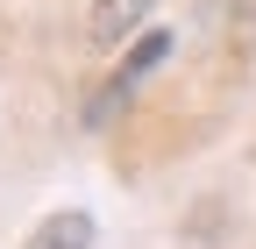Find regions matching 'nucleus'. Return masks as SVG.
<instances>
[{
  "label": "nucleus",
  "mask_w": 256,
  "mask_h": 249,
  "mask_svg": "<svg viewBox=\"0 0 256 249\" xmlns=\"http://www.w3.org/2000/svg\"><path fill=\"white\" fill-rule=\"evenodd\" d=\"M171 50H178V36H171V28H150V36H136V43H128V57L114 64V78H107V86L86 100V128H107V121L121 114V100L136 92V78H150V72L164 64Z\"/></svg>",
  "instance_id": "f257e3e1"
},
{
  "label": "nucleus",
  "mask_w": 256,
  "mask_h": 249,
  "mask_svg": "<svg viewBox=\"0 0 256 249\" xmlns=\"http://www.w3.org/2000/svg\"><path fill=\"white\" fill-rule=\"evenodd\" d=\"M164 8V0H92L86 8V43L92 50H128L136 43V28Z\"/></svg>",
  "instance_id": "f03ea898"
},
{
  "label": "nucleus",
  "mask_w": 256,
  "mask_h": 249,
  "mask_svg": "<svg viewBox=\"0 0 256 249\" xmlns=\"http://www.w3.org/2000/svg\"><path fill=\"white\" fill-rule=\"evenodd\" d=\"M92 242H100V228H92L86 206H57L22 235V249H92Z\"/></svg>",
  "instance_id": "7ed1b4c3"
}]
</instances>
